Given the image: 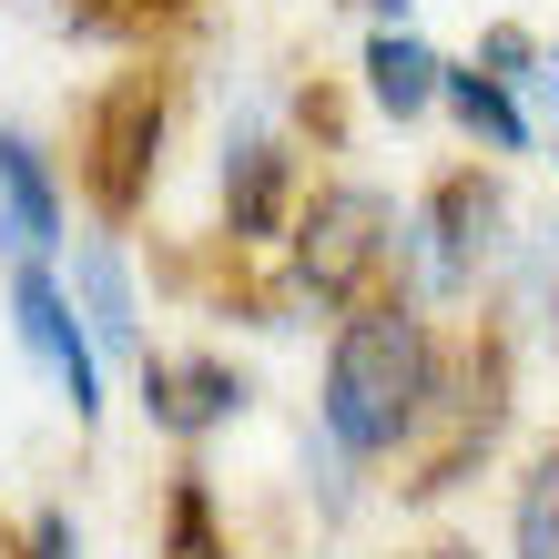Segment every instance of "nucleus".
<instances>
[{"label":"nucleus","mask_w":559,"mask_h":559,"mask_svg":"<svg viewBox=\"0 0 559 559\" xmlns=\"http://www.w3.org/2000/svg\"><path fill=\"white\" fill-rule=\"evenodd\" d=\"M325 438L346 457H377L397 448L417 407H427V325L407 306H367L336 325V346H325Z\"/></svg>","instance_id":"nucleus-1"},{"label":"nucleus","mask_w":559,"mask_h":559,"mask_svg":"<svg viewBox=\"0 0 559 559\" xmlns=\"http://www.w3.org/2000/svg\"><path fill=\"white\" fill-rule=\"evenodd\" d=\"M386 235H397V204L367 183H336V193H316V214H306V245H295V275H306L316 306H336V295H356V275L386 254Z\"/></svg>","instance_id":"nucleus-2"},{"label":"nucleus","mask_w":559,"mask_h":559,"mask_svg":"<svg viewBox=\"0 0 559 559\" xmlns=\"http://www.w3.org/2000/svg\"><path fill=\"white\" fill-rule=\"evenodd\" d=\"M11 325H21V346L51 367V386L72 397V417H103V356H92V325L72 306V285H51L41 265H21L11 275Z\"/></svg>","instance_id":"nucleus-3"},{"label":"nucleus","mask_w":559,"mask_h":559,"mask_svg":"<svg viewBox=\"0 0 559 559\" xmlns=\"http://www.w3.org/2000/svg\"><path fill=\"white\" fill-rule=\"evenodd\" d=\"M0 245H11L21 265L61 245V183H51L41 143H31V133H11V122H0Z\"/></svg>","instance_id":"nucleus-4"},{"label":"nucleus","mask_w":559,"mask_h":559,"mask_svg":"<svg viewBox=\"0 0 559 559\" xmlns=\"http://www.w3.org/2000/svg\"><path fill=\"white\" fill-rule=\"evenodd\" d=\"M488 224H499V183H478V174H457L448 193H438V214H427V235H438V254H427V285L438 295H457L478 265H488Z\"/></svg>","instance_id":"nucleus-5"},{"label":"nucleus","mask_w":559,"mask_h":559,"mask_svg":"<svg viewBox=\"0 0 559 559\" xmlns=\"http://www.w3.org/2000/svg\"><path fill=\"white\" fill-rule=\"evenodd\" d=\"M367 92H377V103L397 112V122H417V112L448 92V61L427 51L417 31H377V41H367Z\"/></svg>","instance_id":"nucleus-6"},{"label":"nucleus","mask_w":559,"mask_h":559,"mask_svg":"<svg viewBox=\"0 0 559 559\" xmlns=\"http://www.w3.org/2000/svg\"><path fill=\"white\" fill-rule=\"evenodd\" d=\"M143 407L163 417V427H214V417H235L245 407V386L224 377V367H163V356H143Z\"/></svg>","instance_id":"nucleus-7"},{"label":"nucleus","mask_w":559,"mask_h":559,"mask_svg":"<svg viewBox=\"0 0 559 559\" xmlns=\"http://www.w3.org/2000/svg\"><path fill=\"white\" fill-rule=\"evenodd\" d=\"M72 295H82L92 346H143V306H133V275H122L112 245H82L72 254Z\"/></svg>","instance_id":"nucleus-8"},{"label":"nucleus","mask_w":559,"mask_h":559,"mask_svg":"<svg viewBox=\"0 0 559 559\" xmlns=\"http://www.w3.org/2000/svg\"><path fill=\"white\" fill-rule=\"evenodd\" d=\"M275 193H285V153L265 133H235L224 143V214H235V235H275Z\"/></svg>","instance_id":"nucleus-9"},{"label":"nucleus","mask_w":559,"mask_h":559,"mask_svg":"<svg viewBox=\"0 0 559 559\" xmlns=\"http://www.w3.org/2000/svg\"><path fill=\"white\" fill-rule=\"evenodd\" d=\"M438 103L468 122V133H488L499 153H530V112H519V92H509V82H488V72H448Z\"/></svg>","instance_id":"nucleus-10"},{"label":"nucleus","mask_w":559,"mask_h":559,"mask_svg":"<svg viewBox=\"0 0 559 559\" xmlns=\"http://www.w3.org/2000/svg\"><path fill=\"white\" fill-rule=\"evenodd\" d=\"M509 539H519V559H559V448L539 457L530 478H519V509H509Z\"/></svg>","instance_id":"nucleus-11"},{"label":"nucleus","mask_w":559,"mask_h":559,"mask_svg":"<svg viewBox=\"0 0 559 559\" xmlns=\"http://www.w3.org/2000/svg\"><path fill=\"white\" fill-rule=\"evenodd\" d=\"M478 61H488V82H509V92H519V82H549V61L530 51V31H488Z\"/></svg>","instance_id":"nucleus-12"},{"label":"nucleus","mask_w":559,"mask_h":559,"mask_svg":"<svg viewBox=\"0 0 559 559\" xmlns=\"http://www.w3.org/2000/svg\"><path fill=\"white\" fill-rule=\"evenodd\" d=\"M31 559H82V530H72V509H41V519H31Z\"/></svg>","instance_id":"nucleus-13"},{"label":"nucleus","mask_w":559,"mask_h":559,"mask_svg":"<svg viewBox=\"0 0 559 559\" xmlns=\"http://www.w3.org/2000/svg\"><path fill=\"white\" fill-rule=\"evenodd\" d=\"M530 254H539V285H530V316H549V295H559V224H549V235H539Z\"/></svg>","instance_id":"nucleus-14"},{"label":"nucleus","mask_w":559,"mask_h":559,"mask_svg":"<svg viewBox=\"0 0 559 559\" xmlns=\"http://www.w3.org/2000/svg\"><path fill=\"white\" fill-rule=\"evenodd\" d=\"M183 559H214L204 549V509H193V499H183Z\"/></svg>","instance_id":"nucleus-15"},{"label":"nucleus","mask_w":559,"mask_h":559,"mask_svg":"<svg viewBox=\"0 0 559 559\" xmlns=\"http://www.w3.org/2000/svg\"><path fill=\"white\" fill-rule=\"evenodd\" d=\"M367 11H386V21H397V31H407V0H367Z\"/></svg>","instance_id":"nucleus-16"},{"label":"nucleus","mask_w":559,"mask_h":559,"mask_svg":"<svg viewBox=\"0 0 559 559\" xmlns=\"http://www.w3.org/2000/svg\"><path fill=\"white\" fill-rule=\"evenodd\" d=\"M427 559H478V549H468V539H448V549H427Z\"/></svg>","instance_id":"nucleus-17"},{"label":"nucleus","mask_w":559,"mask_h":559,"mask_svg":"<svg viewBox=\"0 0 559 559\" xmlns=\"http://www.w3.org/2000/svg\"><path fill=\"white\" fill-rule=\"evenodd\" d=\"M549 92H559V51H549Z\"/></svg>","instance_id":"nucleus-18"}]
</instances>
